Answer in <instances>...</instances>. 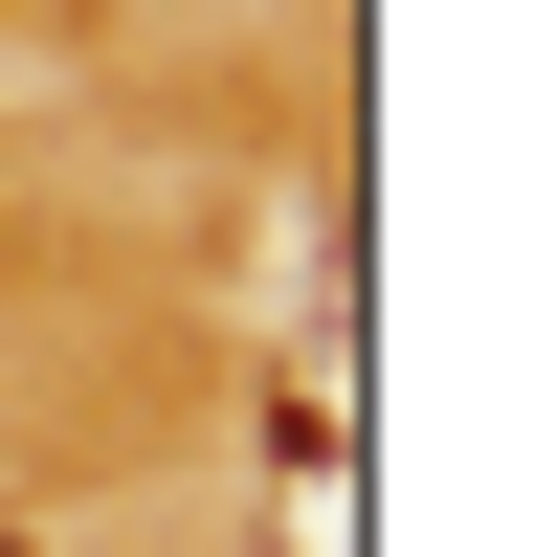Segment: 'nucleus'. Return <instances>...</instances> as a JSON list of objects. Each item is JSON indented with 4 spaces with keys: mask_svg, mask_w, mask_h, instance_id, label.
<instances>
[{
    "mask_svg": "<svg viewBox=\"0 0 557 557\" xmlns=\"http://www.w3.org/2000/svg\"><path fill=\"white\" fill-rule=\"evenodd\" d=\"M0 557H45V535H23V513H0Z\"/></svg>",
    "mask_w": 557,
    "mask_h": 557,
    "instance_id": "f257e3e1",
    "label": "nucleus"
}]
</instances>
